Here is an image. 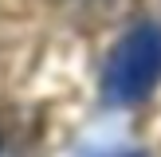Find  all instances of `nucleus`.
Returning a JSON list of instances; mask_svg holds the SVG:
<instances>
[{"mask_svg":"<svg viewBox=\"0 0 161 157\" xmlns=\"http://www.w3.org/2000/svg\"><path fill=\"white\" fill-rule=\"evenodd\" d=\"M157 83H161V24H138L110 51L106 71H102V94L106 102L134 106L149 98Z\"/></svg>","mask_w":161,"mask_h":157,"instance_id":"1","label":"nucleus"}]
</instances>
